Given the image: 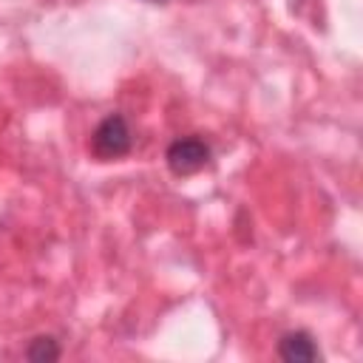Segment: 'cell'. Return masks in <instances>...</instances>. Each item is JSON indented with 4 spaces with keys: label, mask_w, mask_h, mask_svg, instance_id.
Segmentation results:
<instances>
[{
    "label": "cell",
    "mask_w": 363,
    "mask_h": 363,
    "mask_svg": "<svg viewBox=\"0 0 363 363\" xmlns=\"http://www.w3.org/2000/svg\"><path fill=\"white\" fill-rule=\"evenodd\" d=\"M130 128L125 122L122 113H108L96 130H94V139H91V147L99 159H119L130 150Z\"/></svg>",
    "instance_id": "6da1fadb"
},
{
    "label": "cell",
    "mask_w": 363,
    "mask_h": 363,
    "mask_svg": "<svg viewBox=\"0 0 363 363\" xmlns=\"http://www.w3.org/2000/svg\"><path fill=\"white\" fill-rule=\"evenodd\" d=\"M164 162L170 167V173L176 176H190V173H199L207 162H210V147L204 139L199 136H179L167 145V153H164Z\"/></svg>",
    "instance_id": "7a4b0ae2"
},
{
    "label": "cell",
    "mask_w": 363,
    "mask_h": 363,
    "mask_svg": "<svg viewBox=\"0 0 363 363\" xmlns=\"http://www.w3.org/2000/svg\"><path fill=\"white\" fill-rule=\"evenodd\" d=\"M278 354L286 360V363H315L320 360V349L318 343L312 340L309 332L298 329V332H286L278 343Z\"/></svg>",
    "instance_id": "3957f363"
},
{
    "label": "cell",
    "mask_w": 363,
    "mask_h": 363,
    "mask_svg": "<svg viewBox=\"0 0 363 363\" xmlns=\"http://www.w3.org/2000/svg\"><path fill=\"white\" fill-rule=\"evenodd\" d=\"M28 360H57L60 357V346L54 337H34L28 346Z\"/></svg>",
    "instance_id": "277c9868"
}]
</instances>
